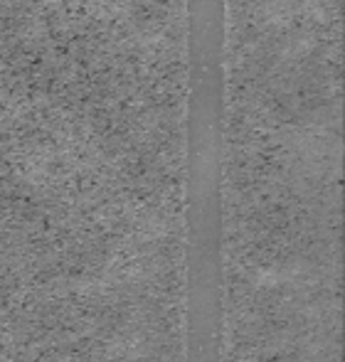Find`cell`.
<instances>
[{
    "label": "cell",
    "mask_w": 345,
    "mask_h": 362,
    "mask_svg": "<svg viewBox=\"0 0 345 362\" xmlns=\"http://www.w3.org/2000/svg\"><path fill=\"white\" fill-rule=\"evenodd\" d=\"M187 134L207 170L225 121V0H187Z\"/></svg>",
    "instance_id": "obj_1"
}]
</instances>
